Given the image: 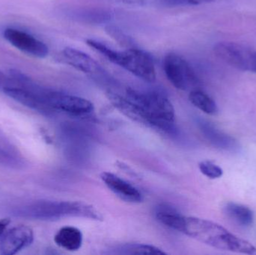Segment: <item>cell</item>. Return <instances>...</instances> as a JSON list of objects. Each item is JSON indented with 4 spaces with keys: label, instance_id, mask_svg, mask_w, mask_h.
I'll return each instance as SVG.
<instances>
[{
    "label": "cell",
    "instance_id": "obj_1",
    "mask_svg": "<svg viewBox=\"0 0 256 255\" xmlns=\"http://www.w3.org/2000/svg\"><path fill=\"white\" fill-rule=\"evenodd\" d=\"M180 233L218 250L240 254H256V249L250 243L208 220L184 217Z\"/></svg>",
    "mask_w": 256,
    "mask_h": 255
},
{
    "label": "cell",
    "instance_id": "obj_2",
    "mask_svg": "<svg viewBox=\"0 0 256 255\" xmlns=\"http://www.w3.org/2000/svg\"><path fill=\"white\" fill-rule=\"evenodd\" d=\"M13 215L20 218L39 221H56L69 217L102 221V214L92 205L81 202L39 200L16 207Z\"/></svg>",
    "mask_w": 256,
    "mask_h": 255
},
{
    "label": "cell",
    "instance_id": "obj_3",
    "mask_svg": "<svg viewBox=\"0 0 256 255\" xmlns=\"http://www.w3.org/2000/svg\"><path fill=\"white\" fill-rule=\"evenodd\" d=\"M86 43L110 61L123 67L140 79L148 82L156 80V70L153 60L144 51L136 48L117 51L94 39H88Z\"/></svg>",
    "mask_w": 256,
    "mask_h": 255
},
{
    "label": "cell",
    "instance_id": "obj_4",
    "mask_svg": "<svg viewBox=\"0 0 256 255\" xmlns=\"http://www.w3.org/2000/svg\"><path fill=\"white\" fill-rule=\"evenodd\" d=\"M126 95L144 111L150 127L166 131L173 128L176 120L174 106L164 94L128 89Z\"/></svg>",
    "mask_w": 256,
    "mask_h": 255
},
{
    "label": "cell",
    "instance_id": "obj_5",
    "mask_svg": "<svg viewBox=\"0 0 256 255\" xmlns=\"http://www.w3.org/2000/svg\"><path fill=\"white\" fill-rule=\"evenodd\" d=\"M214 52L220 59L234 68L256 73V50L236 42H219Z\"/></svg>",
    "mask_w": 256,
    "mask_h": 255
},
{
    "label": "cell",
    "instance_id": "obj_6",
    "mask_svg": "<svg viewBox=\"0 0 256 255\" xmlns=\"http://www.w3.org/2000/svg\"><path fill=\"white\" fill-rule=\"evenodd\" d=\"M44 98L54 111H60L70 115L82 116L90 115L94 111V105L90 100L78 96L46 88Z\"/></svg>",
    "mask_w": 256,
    "mask_h": 255
},
{
    "label": "cell",
    "instance_id": "obj_7",
    "mask_svg": "<svg viewBox=\"0 0 256 255\" xmlns=\"http://www.w3.org/2000/svg\"><path fill=\"white\" fill-rule=\"evenodd\" d=\"M164 70L168 80L178 89L184 91L190 85L198 82L191 66L178 54L170 53L166 55Z\"/></svg>",
    "mask_w": 256,
    "mask_h": 255
},
{
    "label": "cell",
    "instance_id": "obj_8",
    "mask_svg": "<svg viewBox=\"0 0 256 255\" xmlns=\"http://www.w3.org/2000/svg\"><path fill=\"white\" fill-rule=\"evenodd\" d=\"M4 38L18 50L36 58H45L49 53L48 46L34 36L16 28H6Z\"/></svg>",
    "mask_w": 256,
    "mask_h": 255
},
{
    "label": "cell",
    "instance_id": "obj_9",
    "mask_svg": "<svg viewBox=\"0 0 256 255\" xmlns=\"http://www.w3.org/2000/svg\"><path fill=\"white\" fill-rule=\"evenodd\" d=\"M34 241L31 228L20 225L7 229L0 236V255H14L30 247Z\"/></svg>",
    "mask_w": 256,
    "mask_h": 255
},
{
    "label": "cell",
    "instance_id": "obj_10",
    "mask_svg": "<svg viewBox=\"0 0 256 255\" xmlns=\"http://www.w3.org/2000/svg\"><path fill=\"white\" fill-rule=\"evenodd\" d=\"M100 178L106 187L121 200L132 204L142 202V193L135 187L115 174L103 172Z\"/></svg>",
    "mask_w": 256,
    "mask_h": 255
},
{
    "label": "cell",
    "instance_id": "obj_11",
    "mask_svg": "<svg viewBox=\"0 0 256 255\" xmlns=\"http://www.w3.org/2000/svg\"><path fill=\"white\" fill-rule=\"evenodd\" d=\"M198 124L206 139L215 148L231 153L238 152L240 149V145L234 138L221 131L212 123L202 120Z\"/></svg>",
    "mask_w": 256,
    "mask_h": 255
},
{
    "label": "cell",
    "instance_id": "obj_12",
    "mask_svg": "<svg viewBox=\"0 0 256 255\" xmlns=\"http://www.w3.org/2000/svg\"><path fill=\"white\" fill-rule=\"evenodd\" d=\"M106 95L114 107L127 118L138 124L150 127L148 119L144 111L136 103L128 98L127 96H122L112 91H108Z\"/></svg>",
    "mask_w": 256,
    "mask_h": 255
},
{
    "label": "cell",
    "instance_id": "obj_13",
    "mask_svg": "<svg viewBox=\"0 0 256 255\" xmlns=\"http://www.w3.org/2000/svg\"><path fill=\"white\" fill-rule=\"evenodd\" d=\"M26 164V160L19 148L0 130V166L21 170Z\"/></svg>",
    "mask_w": 256,
    "mask_h": 255
},
{
    "label": "cell",
    "instance_id": "obj_14",
    "mask_svg": "<svg viewBox=\"0 0 256 255\" xmlns=\"http://www.w3.org/2000/svg\"><path fill=\"white\" fill-rule=\"evenodd\" d=\"M62 55L69 65L84 73L92 74L102 70V67L96 60L79 49L72 47L64 48Z\"/></svg>",
    "mask_w": 256,
    "mask_h": 255
},
{
    "label": "cell",
    "instance_id": "obj_15",
    "mask_svg": "<svg viewBox=\"0 0 256 255\" xmlns=\"http://www.w3.org/2000/svg\"><path fill=\"white\" fill-rule=\"evenodd\" d=\"M54 242L63 250L76 252L82 247L84 235L81 231L76 228L64 226L56 234Z\"/></svg>",
    "mask_w": 256,
    "mask_h": 255
},
{
    "label": "cell",
    "instance_id": "obj_16",
    "mask_svg": "<svg viewBox=\"0 0 256 255\" xmlns=\"http://www.w3.org/2000/svg\"><path fill=\"white\" fill-rule=\"evenodd\" d=\"M224 214L233 223L240 227H250L254 223V212L244 205L230 202L224 207Z\"/></svg>",
    "mask_w": 256,
    "mask_h": 255
},
{
    "label": "cell",
    "instance_id": "obj_17",
    "mask_svg": "<svg viewBox=\"0 0 256 255\" xmlns=\"http://www.w3.org/2000/svg\"><path fill=\"white\" fill-rule=\"evenodd\" d=\"M156 220L168 229L182 232L184 216L179 213L176 208L167 205H159L155 211Z\"/></svg>",
    "mask_w": 256,
    "mask_h": 255
},
{
    "label": "cell",
    "instance_id": "obj_18",
    "mask_svg": "<svg viewBox=\"0 0 256 255\" xmlns=\"http://www.w3.org/2000/svg\"><path fill=\"white\" fill-rule=\"evenodd\" d=\"M189 100L194 106L208 115H215L218 114V105L210 96L203 91L200 90L191 91Z\"/></svg>",
    "mask_w": 256,
    "mask_h": 255
},
{
    "label": "cell",
    "instance_id": "obj_19",
    "mask_svg": "<svg viewBox=\"0 0 256 255\" xmlns=\"http://www.w3.org/2000/svg\"><path fill=\"white\" fill-rule=\"evenodd\" d=\"M114 254L117 255H164L165 252L158 247L142 244H128L120 246L114 250Z\"/></svg>",
    "mask_w": 256,
    "mask_h": 255
},
{
    "label": "cell",
    "instance_id": "obj_20",
    "mask_svg": "<svg viewBox=\"0 0 256 255\" xmlns=\"http://www.w3.org/2000/svg\"><path fill=\"white\" fill-rule=\"evenodd\" d=\"M200 172L210 179H218L224 175V171L218 165L210 161H202L198 165Z\"/></svg>",
    "mask_w": 256,
    "mask_h": 255
},
{
    "label": "cell",
    "instance_id": "obj_21",
    "mask_svg": "<svg viewBox=\"0 0 256 255\" xmlns=\"http://www.w3.org/2000/svg\"><path fill=\"white\" fill-rule=\"evenodd\" d=\"M214 0H160V2L167 7H182V6L198 5L204 3L212 2Z\"/></svg>",
    "mask_w": 256,
    "mask_h": 255
},
{
    "label": "cell",
    "instance_id": "obj_22",
    "mask_svg": "<svg viewBox=\"0 0 256 255\" xmlns=\"http://www.w3.org/2000/svg\"><path fill=\"white\" fill-rule=\"evenodd\" d=\"M106 31L110 35L112 36V37L115 38L116 40L120 42L122 44L129 45L130 40L128 36L126 35L121 30H118L116 27H109L106 29Z\"/></svg>",
    "mask_w": 256,
    "mask_h": 255
},
{
    "label": "cell",
    "instance_id": "obj_23",
    "mask_svg": "<svg viewBox=\"0 0 256 255\" xmlns=\"http://www.w3.org/2000/svg\"><path fill=\"white\" fill-rule=\"evenodd\" d=\"M9 77L6 76L2 72L0 71V90L2 91L4 88L8 86Z\"/></svg>",
    "mask_w": 256,
    "mask_h": 255
},
{
    "label": "cell",
    "instance_id": "obj_24",
    "mask_svg": "<svg viewBox=\"0 0 256 255\" xmlns=\"http://www.w3.org/2000/svg\"><path fill=\"white\" fill-rule=\"evenodd\" d=\"M10 223V220L9 218H4L0 220V236L7 230L8 227Z\"/></svg>",
    "mask_w": 256,
    "mask_h": 255
}]
</instances>
